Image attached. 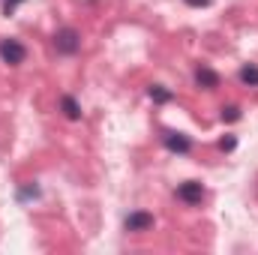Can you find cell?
I'll return each mask as SVG.
<instances>
[{
  "label": "cell",
  "mask_w": 258,
  "mask_h": 255,
  "mask_svg": "<svg viewBox=\"0 0 258 255\" xmlns=\"http://www.w3.org/2000/svg\"><path fill=\"white\" fill-rule=\"evenodd\" d=\"M234 144H237L234 138H225V141H222V150H234Z\"/></svg>",
  "instance_id": "11"
},
{
  "label": "cell",
  "mask_w": 258,
  "mask_h": 255,
  "mask_svg": "<svg viewBox=\"0 0 258 255\" xmlns=\"http://www.w3.org/2000/svg\"><path fill=\"white\" fill-rule=\"evenodd\" d=\"M162 144H165L171 153H180V156L192 153V141H189L183 132H165V135H162Z\"/></svg>",
  "instance_id": "4"
},
{
  "label": "cell",
  "mask_w": 258,
  "mask_h": 255,
  "mask_svg": "<svg viewBox=\"0 0 258 255\" xmlns=\"http://www.w3.org/2000/svg\"><path fill=\"white\" fill-rule=\"evenodd\" d=\"M195 81H198V84H201L204 90H216L222 78H219V72H216V69H210V66L201 63L198 69H195Z\"/></svg>",
  "instance_id": "6"
},
{
  "label": "cell",
  "mask_w": 258,
  "mask_h": 255,
  "mask_svg": "<svg viewBox=\"0 0 258 255\" xmlns=\"http://www.w3.org/2000/svg\"><path fill=\"white\" fill-rule=\"evenodd\" d=\"M186 3H189V6H207L210 0H186Z\"/></svg>",
  "instance_id": "12"
},
{
  "label": "cell",
  "mask_w": 258,
  "mask_h": 255,
  "mask_svg": "<svg viewBox=\"0 0 258 255\" xmlns=\"http://www.w3.org/2000/svg\"><path fill=\"white\" fill-rule=\"evenodd\" d=\"M222 120H228V123L240 120V108H237V105H228V108H222Z\"/></svg>",
  "instance_id": "10"
},
{
  "label": "cell",
  "mask_w": 258,
  "mask_h": 255,
  "mask_svg": "<svg viewBox=\"0 0 258 255\" xmlns=\"http://www.w3.org/2000/svg\"><path fill=\"white\" fill-rule=\"evenodd\" d=\"M60 111H63L69 120H81V105H78V99H75V96H69V93L60 96Z\"/></svg>",
  "instance_id": "7"
},
{
  "label": "cell",
  "mask_w": 258,
  "mask_h": 255,
  "mask_svg": "<svg viewBox=\"0 0 258 255\" xmlns=\"http://www.w3.org/2000/svg\"><path fill=\"white\" fill-rule=\"evenodd\" d=\"M240 81H243L246 87H258V66L255 63L240 66Z\"/></svg>",
  "instance_id": "9"
},
{
  "label": "cell",
  "mask_w": 258,
  "mask_h": 255,
  "mask_svg": "<svg viewBox=\"0 0 258 255\" xmlns=\"http://www.w3.org/2000/svg\"><path fill=\"white\" fill-rule=\"evenodd\" d=\"M0 57H3V63H9V66H21L24 57H27V48L18 39H3L0 42Z\"/></svg>",
  "instance_id": "2"
},
{
  "label": "cell",
  "mask_w": 258,
  "mask_h": 255,
  "mask_svg": "<svg viewBox=\"0 0 258 255\" xmlns=\"http://www.w3.org/2000/svg\"><path fill=\"white\" fill-rule=\"evenodd\" d=\"M54 48H57V54H63V57L78 54V51H81V33H78L75 27H60V30L54 33Z\"/></svg>",
  "instance_id": "1"
},
{
  "label": "cell",
  "mask_w": 258,
  "mask_h": 255,
  "mask_svg": "<svg viewBox=\"0 0 258 255\" xmlns=\"http://www.w3.org/2000/svg\"><path fill=\"white\" fill-rule=\"evenodd\" d=\"M150 228H153V213L132 210L126 216V231H132V234H141V231H150Z\"/></svg>",
  "instance_id": "3"
},
{
  "label": "cell",
  "mask_w": 258,
  "mask_h": 255,
  "mask_svg": "<svg viewBox=\"0 0 258 255\" xmlns=\"http://www.w3.org/2000/svg\"><path fill=\"white\" fill-rule=\"evenodd\" d=\"M177 198H180L183 204H201V198H204V186H201L198 180H186V183L177 186Z\"/></svg>",
  "instance_id": "5"
},
{
  "label": "cell",
  "mask_w": 258,
  "mask_h": 255,
  "mask_svg": "<svg viewBox=\"0 0 258 255\" xmlns=\"http://www.w3.org/2000/svg\"><path fill=\"white\" fill-rule=\"evenodd\" d=\"M147 93H150V99H153V102H159V105L174 99V93H171L168 87H162V84H150V90H147Z\"/></svg>",
  "instance_id": "8"
}]
</instances>
